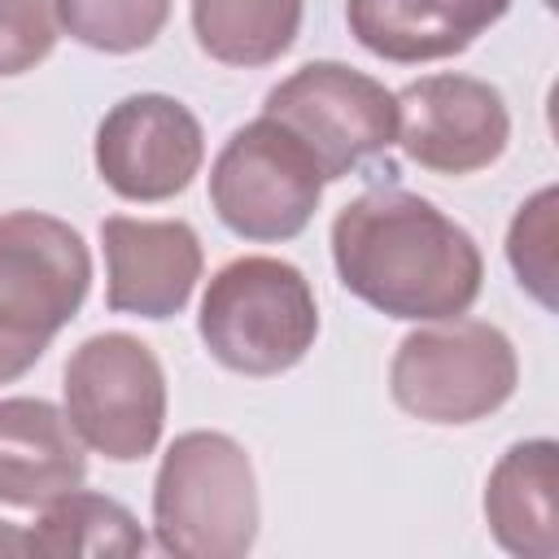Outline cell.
<instances>
[{
    "label": "cell",
    "mask_w": 559,
    "mask_h": 559,
    "mask_svg": "<svg viewBox=\"0 0 559 559\" xmlns=\"http://www.w3.org/2000/svg\"><path fill=\"white\" fill-rule=\"evenodd\" d=\"M341 284L389 319L437 323L476 306L485 258L467 227L406 188H367L332 218Z\"/></svg>",
    "instance_id": "obj_1"
},
{
    "label": "cell",
    "mask_w": 559,
    "mask_h": 559,
    "mask_svg": "<svg viewBox=\"0 0 559 559\" xmlns=\"http://www.w3.org/2000/svg\"><path fill=\"white\" fill-rule=\"evenodd\" d=\"M258 476L245 445L214 428L179 432L153 480V537L175 559H240L258 542Z\"/></svg>",
    "instance_id": "obj_2"
},
{
    "label": "cell",
    "mask_w": 559,
    "mask_h": 559,
    "mask_svg": "<svg viewBox=\"0 0 559 559\" xmlns=\"http://www.w3.org/2000/svg\"><path fill=\"white\" fill-rule=\"evenodd\" d=\"M197 332L218 367L236 376H280L314 349V288L284 258H231L205 284Z\"/></svg>",
    "instance_id": "obj_3"
},
{
    "label": "cell",
    "mask_w": 559,
    "mask_h": 559,
    "mask_svg": "<svg viewBox=\"0 0 559 559\" xmlns=\"http://www.w3.org/2000/svg\"><path fill=\"white\" fill-rule=\"evenodd\" d=\"M92 253L83 236L52 214H0V384L22 380L52 336L83 310Z\"/></svg>",
    "instance_id": "obj_4"
},
{
    "label": "cell",
    "mask_w": 559,
    "mask_h": 559,
    "mask_svg": "<svg viewBox=\"0 0 559 559\" xmlns=\"http://www.w3.org/2000/svg\"><path fill=\"white\" fill-rule=\"evenodd\" d=\"M520 358L502 328L485 319H437L397 341L389 362L393 402L424 424H476L511 402Z\"/></svg>",
    "instance_id": "obj_5"
},
{
    "label": "cell",
    "mask_w": 559,
    "mask_h": 559,
    "mask_svg": "<svg viewBox=\"0 0 559 559\" xmlns=\"http://www.w3.org/2000/svg\"><path fill=\"white\" fill-rule=\"evenodd\" d=\"M66 419L79 441L109 463H140L166 428V371L131 332L87 336L61 371Z\"/></svg>",
    "instance_id": "obj_6"
},
{
    "label": "cell",
    "mask_w": 559,
    "mask_h": 559,
    "mask_svg": "<svg viewBox=\"0 0 559 559\" xmlns=\"http://www.w3.org/2000/svg\"><path fill=\"white\" fill-rule=\"evenodd\" d=\"M262 114L314 157L323 183L354 175L397 140L393 92L345 61H306L266 92Z\"/></svg>",
    "instance_id": "obj_7"
},
{
    "label": "cell",
    "mask_w": 559,
    "mask_h": 559,
    "mask_svg": "<svg viewBox=\"0 0 559 559\" xmlns=\"http://www.w3.org/2000/svg\"><path fill=\"white\" fill-rule=\"evenodd\" d=\"M314 157L266 114L236 127L210 166V205L218 223L258 245L293 240L310 227L323 201Z\"/></svg>",
    "instance_id": "obj_8"
},
{
    "label": "cell",
    "mask_w": 559,
    "mask_h": 559,
    "mask_svg": "<svg viewBox=\"0 0 559 559\" xmlns=\"http://www.w3.org/2000/svg\"><path fill=\"white\" fill-rule=\"evenodd\" d=\"M96 175L122 201H170L188 192L205 162V131L197 114L166 92L122 96L96 127Z\"/></svg>",
    "instance_id": "obj_9"
},
{
    "label": "cell",
    "mask_w": 559,
    "mask_h": 559,
    "mask_svg": "<svg viewBox=\"0 0 559 559\" xmlns=\"http://www.w3.org/2000/svg\"><path fill=\"white\" fill-rule=\"evenodd\" d=\"M402 153L432 175H476L507 153L511 114L493 83L472 74H424L397 96Z\"/></svg>",
    "instance_id": "obj_10"
},
{
    "label": "cell",
    "mask_w": 559,
    "mask_h": 559,
    "mask_svg": "<svg viewBox=\"0 0 559 559\" xmlns=\"http://www.w3.org/2000/svg\"><path fill=\"white\" fill-rule=\"evenodd\" d=\"M105 245V306L114 314L175 319L201 280L205 253L183 218H131L109 214L100 223Z\"/></svg>",
    "instance_id": "obj_11"
},
{
    "label": "cell",
    "mask_w": 559,
    "mask_h": 559,
    "mask_svg": "<svg viewBox=\"0 0 559 559\" xmlns=\"http://www.w3.org/2000/svg\"><path fill=\"white\" fill-rule=\"evenodd\" d=\"M87 480V454L61 406L0 397V502L44 507Z\"/></svg>",
    "instance_id": "obj_12"
},
{
    "label": "cell",
    "mask_w": 559,
    "mask_h": 559,
    "mask_svg": "<svg viewBox=\"0 0 559 559\" xmlns=\"http://www.w3.org/2000/svg\"><path fill=\"white\" fill-rule=\"evenodd\" d=\"M511 0H345L349 35L397 66L441 61L489 31Z\"/></svg>",
    "instance_id": "obj_13"
},
{
    "label": "cell",
    "mask_w": 559,
    "mask_h": 559,
    "mask_svg": "<svg viewBox=\"0 0 559 559\" xmlns=\"http://www.w3.org/2000/svg\"><path fill=\"white\" fill-rule=\"evenodd\" d=\"M559 445L515 441L485 480V524L515 559H559Z\"/></svg>",
    "instance_id": "obj_14"
},
{
    "label": "cell",
    "mask_w": 559,
    "mask_h": 559,
    "mask_svg": "<svg viewBox=\"0 0 559 559\" xmlns=\"http://www.w3.org/2000/svg\"><path fill=\"white\" fill-rule=\"evenodd\" d=\"M301 13V0H192V35L205 57L258 70L297 44Z\"/></svg>",
    "instance_id": "obj_15"
},
{
    "label": "cell",
    "mask_w": 559,
    "mask_h": 559,
    "mask_svg": "<svg viewBox=\"0 0 559 559\" xmlns=\"http://www.w3.org/2000/svg\"><path fill=\"white\" fill-rule=\"evenodd\" d=\"M26 533H31V555H52V559H66V555H118V559H127V555H140L148 546L140 520L118 498L87 493L83 485L44 502L39 520Z\"/></svg>",
    "instance_id": "obj_16"
},
{
    "label": "cell",
    "mask_w": 559,
    "mask_h": 559,
    "mask_svg": "<svg viewBox=\"0 0 559 559\" xmlns=\"http://www.w3.org/2000/svg\"><path fill=\"white\" fill-rule=\"evenodd\" d=\"M57 26L92 52H140L170 22V0H52Z\"/></svg>",
    "instance_id": "obj_17"
},
{
    "label": "cell",
    "mask_w": 559,
    "mask_h": 559,
    "mask_svg": "<svg viewBox=\"0 0 559 559\" xmlns=\"http://www.w3.org/2000/svg\"><path fill=\"white\" fill-rule=\"evenodd\" d=\"M555 210L559 192L542 188L533 192L507 231V262L528 297H537L546 310H555Z\"/></svg>",
    "instance_id": "obj_18"
},
{
    "label": "cell",
    "mask_w": 559,
    "mask_h": 559,
    "mask_svg": "<svg viewBox=\"0 0 559 559\" xmlns=\"http://www.w3.org/2000/svg\"><path fill=\"white\" fill-rule=\"evenodd\" d=\"M57 9L52 0H0V74L35 70L57 44Z\"/></svg>",
    "instance_id": "obj_19"
},
{
    "label": "cell",
    "mask_w": 559,
    "mask_h": 559,
    "mask_svg": "<svg viewBox=\"0 0 559 559\" xmlns=\"http://www.w3.org/2000/svg\"><path fill=\"white\" fill-rule=\"evenodd\" d=\"M0 550H13V555H31V533L26 528H13L0 520Z\"/></svg>",
    "instance_id": "obj_20"
}]
</instances>
